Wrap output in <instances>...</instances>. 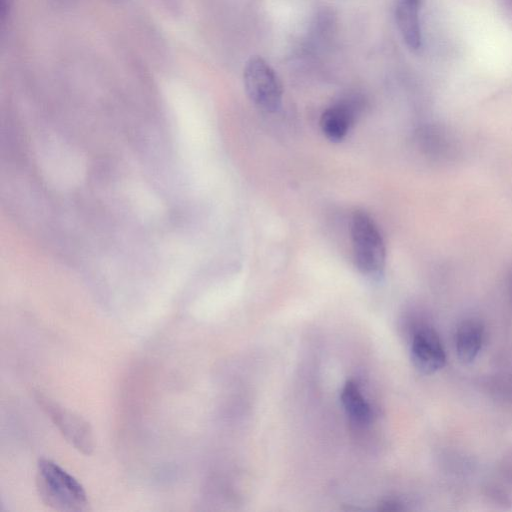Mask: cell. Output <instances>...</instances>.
<instances>
[{"label": "cell", "instance_id": "7", "mask_svg": "<svg viewBox=\"0 0 512 512\" xmlns=\"http://www.w3.org/2000/svg\"><path fill=\"white\" fill-rule=\"evenodd\" d=\"M420 6L421 0H394L397 28L411 50H418L422 44Z\"/></svg>", "mask_w": 512, "mask_h": 512}, {"label": "cell", "instance_id": "4", "mask_svg": "<svg viewBox=\"0 0 512 512\" xmlns=\"http://www.w3.org/2000/svg\"><path fill=\"white\" fill-rule=\"evenodd\" d=\"M35 400L71 446L84 455L93 452V431L84 418L40 392Z\"/></svg>", "mask_w": 512, "mask_h": 512}, {"label": "cell", "instance_id": "2", "mask_svg": "<svg viewBox=\"0 0 512 512\" xmlns=\"http://www.w3.org/2000/svg\"><path fill=\"white\" fill-rule=\"evenodd\" d=\"M351 239L358 270L372 278L380 277L386 262L385 243L378 226L366 212L353 213Z\"/></svg>", "mask_w": 512, "mask_h": 512}, {"label": "cell", "instance_id": "10", "mask_svg": "<svg viewBox=\"0 0 512 512\" xmlns=\"http://www.w3.org/2000/svg\"><path fill=\"white\" fill-rule=\"evenodd\" d=\"M13 0H0V20L3 23L5 19L7 18L11 6H12Z\"/></svg>", "mask_w": 512, "mask_h": 512}, {"label": "cell", "instance_id": "5", "mask_svg": "<svg viewBox=\"0 0 512 512\" xmlns=\"http://www.w3.org/2000/svg\"><path fill=\"white\" fill-rule=\"evenodd\" d=\"M411 358L415 367L424 374L434 373L445 365V350L434 330L422 328L414 334Z\"/></svg>", "mask_w": 512, "mask_h": 512}, {"label": "cell", "instance_id": "12", "mask_svg": "<svg viewBox=\"0 0 512 512\" xmlns=\"http://www.w3.org/2000/svg\"><path fill=\"white\" fill-rule=\"evenodd\" d=\"M510 289H511V295H512V278H511V283H510Z\"/></svg>", "mask_w": 512, "mask_h": 512}, {"label": "cell", "instance_id": "11", "mask_svg": "<svg viewBox=\"0 0 512 512\" xmlns=\"http://www.w3.org/2000/svg\"><path fill=\"white\" fill-rule=\"evenodd\" d=\"M380 510H384V511H397V510H401L402 507L401 505L396 502V501H386V502H383L381 504V506L379 507Z\"/></svg>", "mask_w": 512, "mask_h": 512}, {"label": "cell", "instance_id": "8", "mask_svg": "<svg viewBox=\"0 0 512 512\" xmlns=\"http://www.w3.org/2000/svg\"><path fill=\"white\" fill-rule=\"evenodd\" d=\"M483 338L484 327L481 322L474 319L463 321L455 337L458 358L464 363L473 361L481 350Z\"/></svg>", "mask_w": 512, "mask_h": 512}, {"label": "cell", "instance_id": "1", "mask_svg": "<svg viewBox=\"0 0 512 512\" xmlns=\"http://www.w3.org/2000/svg\"><path fill=\"white\" fill-rule=\"evenodd\" d=\"M35 481L37 493L46 506L64 512L86 510L88 498L83 486L55 462L40 459Z\"/></svg>", "mask_w": 512, "mask_h": 512}, {"label": "cell", "instance_id": "9", "mask_svg": "<svg viewBox=\"0 0 512 512\" xmlns=\"http://www.w3.org/2000/svg\"><path fill=\"white\" fill-rule=\"evenodd\" d=\"M340 398L347 415L355 423L364 425L371 421L373 414L371 406L357 382L348 380L342 388Z\"/></svg>", "mask_w": 512, "mask_h": 512}, {"label": "cell", "instance_id": "3", "mask_svg": "<svg viewBox=\"0 0 512 512\" xmlns=\"http://www.w3.org/2000/svg\"><path fill=\"white\" fill-rule=\"evenodd\" d=\"M245 91L249 99L265 112H275L282 103L280 79L269 63L260 56L250 57L243 71Z\"/></svg>", "mask_w": 512, "mask_h": 512}, {"label": "cell", "instance_id": "6", "mask_svg": "<svg viewBox=\"0 0 512 512\" xmlns=\"http://www.w3.org/2000/svg\"><path fill=\"white\" fill-rule=\"evenodd\" d=\"M360 103L356 98L342 99L325 109L320 117V127L327 139L339 142L352 126Z\"/></svg>", "mask_w": 512, "mask_h": 512}]
</instances>
